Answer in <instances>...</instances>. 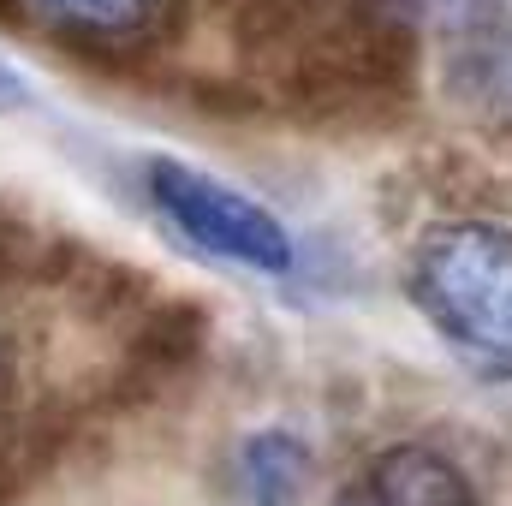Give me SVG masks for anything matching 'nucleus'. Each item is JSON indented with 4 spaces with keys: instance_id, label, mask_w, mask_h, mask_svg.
Masks as SVG:
<instances>
[{
    "instance_id": "nucleus-1",
    "label": "nucleus",
    "mask_w": 512,
    "mask_h": 506,
    "mask_svg": "<svg viewBox=\"0 0 512 506\" xmlns=\"http://www.w3.org/2000/svg\"><path fill=\"white\" fill-rule=\"evenodd\" d=\"M405 298L459 364L512 381V221H429L405 251Z\"/></svg>"
},
{
    "instance_id": "nucleus-2",
    "label": "nucleus",
    "mask_w": 512,
    "mask_h": 506,
    "mask_svg": "<svg viewBox=\"0 0 512 506\" xmlns=\"http://www.w3.org/2000/svg\"><path fill=\"white\" fill-rule=\"evenodd\" d=\"M137 179H143L149 209L197 256H209L221 268L262 274V280H292L298 239L262 197L227 185L221 173H209L197 161H179V155H143Z\"/></svg>"
},
{
    "instance_id": "nucleus-3",
    "label": "nucleus",
    "mask_w": 512,
    "mask_h": 506,
    "mask_svg": "<svg viewBox=\"0 0 512 506\" xmlns=\"http://www.w3.org/2000/svg\"><path fill=\"white\" fill-rule=\"evenodd\" d=\"M334 506H477V483L447 447L405 435V441L376 447L340 483Z\"/></svg>"
},
{
    "instance_id": "nucleus-4",
    "label": "nucleus",
    "mask_w": 512,
    "mask_h": 506,
    "mask_svg": "<svg viewBox=\"0 0 512 506\" xmlns=\"http://www.w3.org/2000/svg\"><path fill=\"white\" fill-rule=\"evenodd\" d=\"M12 6L54 36L96 42V48H137L167 30L179 0H12Z\"/></svg>"
},
{
    "instance_id": "nucleus-5",
    "label": "nucleus",
    "mask_w": 512,
    "mask_h": 506,
    "mask_svg": "<svg viewBox=\"0 0 512 506\" xmlns=\"http://www.w3.org/2000/svg\"><path fill=\"white\" fill-rule=\"evenodd\" d=\"M310 441L298 429H251L233 453L245 506H304L310 495Z\"/></svg>"
},
{
    "instance_id": "nucleus-6",
    "label": "nucleus",
    "mask_w": 512,
    "mask_h": 506,
    "mask_svg": "<svg viewBox=\"0 0 512 506\" xmlns=\"http://www.w3.org/2000/svg\"><path fill=\"white\" fill-rule=\"evenodd\" d=\"M393 18L429 30V36H453V42H483L501 24V0H382Z\"/></svg>"
},
{
    "instance_id": "nucleus-7",
    "label": "nucleus",
    "mask_w": 512,
    "mask_h": 506,
    "mask_svg": "<svg viewBox=\"0 0 512 506\" xmlns=\"http://www.w3.org/2000/svg\"><path fill=\"white\" fill-rule=\"evenodd\" d=\"M30 102H36V84H30V78H24V72H18V66L6 60V54H0V120L24 114Z\"/></svg>"
}]
</instances>
